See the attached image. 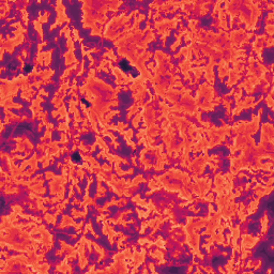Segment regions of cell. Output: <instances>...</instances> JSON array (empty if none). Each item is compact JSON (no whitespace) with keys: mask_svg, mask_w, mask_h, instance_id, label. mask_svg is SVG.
Listing matches in <instances>:
<instances>
[{"mask_svg":"<svg viewBox=\"0 0 274 274\" xmlns=\"http://www.w3.org/2000/svg\"><path fill=\"white\" fill-rule=\"evenodd\" d=\"M72 160L74 161V162H78V164L82 163V157H80V155L78 154V153H74L73 155H72Z\"/></svg>","mask_w":274,"mask_h":274,"instance_id":"cell-2","label":"cell"},{"mask_svg":"<svg viewBox=\"0 0 274 274\" xmlns=\"http://www.w3.org/2000/svg\"><path fill=\"white\" fill-rule=\"evenodd\" d=\"M31 68H32L31 65H25V71H26V72H30V71H31Z\"/></svg>","mask_w":274,"mask_h":274,"instance_id":"cell-3","label":"cell"},{"mask_svg":"<svg viewBox=\"0 0 274 274\" xmlns=\"http://www.w3.org/2000/svg\"><path fill=\"white\" fill-rule=\"evenodd\" d=\"M120 66H121V69L123 70V71H127V72H128V73H132L133 72V68L128 64V61H125V60H123L122 62L120 63Z\"/></svg>","mask_w":274,"mask_h":274,"instance_id":"cell-1","label":"cell"}]
</instances>
